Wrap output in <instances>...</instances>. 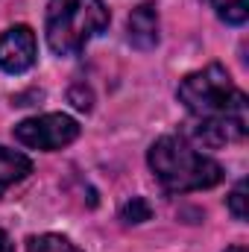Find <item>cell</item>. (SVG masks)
Instances as JSON below:
<instances>
[{"label":"cell","instance_id":"obj_1","mask_svg":"<svg viewBox=\"0 0 249 252\" xmlns=\"http://www.w3.org/2000/svg\"><path fill=\"white\" fill-rule=\"evenodd\" d=\"M176 94L190 112V135L196 141L220 147L247 138V94L232 85V76L223 64H208L196 73H187Z\"/></svg>","mask_w":249,"mask_h":252},{"label":"cell","instance_id":"obj_2","mask_svg":"<svg viewBox=\"0 0 249 252\" xmlns=\"http://www.w3.org/2000/svg\"><path fill=\"white\" fill-rule=\"evenodd\" d=\"M150 170L170 193L214 188L223 179V167L182 135H164L150 147Z\"/></svg>","mask_w":249,"mask_h":252},{"label":"cell","instance_id":"obj_3","mask_svg":"<svg viewBox=\"0 0 249 252\" xmlns=\"http://www.w3.org/2000/svg\"><path fill=\"white\" fill-rule=\"evenodd\" d=\"M109 27L103 0H50L47 6V44L56 56L79 53L94 35Z\"/></svg>","mask_w":249,"mask_h":252},{"label":"cell","instance_id":"obj_4","mask_svg":"<svg viewBox=\"0 0 249 252\" xmlns=\"http://www.w3.org/2000/svg\"><path fill=\"white\" fill-rule=\"evenodd\" d=\"M79 124L67 115H41L15 126V138L30 150H62L76 141Z\"/></svg>","mask_w":249,"mask_h":252},{"label":"cell","instance_id":"obj_5","mask_svg":"<svg viewBox=\"0 0 249 252\" xmlns=\"http://www.w3.org/2000/svg\"><path fill=\"white\" fill-rule=\"evenodd\" d=\"M35 62V32L24 24L9 27L0 35V67L6 73H24Z\"/></svg>","mask_w":249,"mask_h":252},{"label":"cell","instance_id":"obj_6","mask_svg":"<svg viewBox=\"0 0 249 252\" xmlns=\"http://www.w3.org/2000/svg\"><path fill=\"white\" fill-rule=\"evenodd\" d=\"M129 41L138 50H153L158 44V12L153 3H141L129 15Z\"/></svg>","mask_w":249,"mask_h":252},{"label":"cell","instance_id":"obj_7","mask_svg":"<svg viewBox=\"0 0 249 252\" xmlns=\"http://www.w3.org/2000/svg\"><path fill=\"white\" fill-rule=\"evenodd\" d=\"M30 173H32V161L24 153H15V150L0 147V196L12 188L15 182L27 179Z\"/></svg>","mask_w":249,"mask_h":252},{"label":"cell","instance_id":"obj_8","mask_svg":"<svg viewBox=\"0 0 249 252\" xmlns=\"http://www.w3.org/2000/svg\"><path fill=\"white\" fill-rule=\"evenodd\" d=\"M226 24H244L249 18V0H211Z\"/></svg>","mask_w":249,"mask_h":252},{"label":"cell","instance_id":"obj_9","mask_svg":"<svg viewBox=\"0 0 249 252\" xmlns=\"http://www.w3.org/2000/svg\"><path fill=\"white\" fill-rule=\"evenodd\" d=\"M27 252H82V250L73 247L62 235H41V238H32L30 241Z\"/></svg>","mask_w":249,"mask_h":252},{"label":"cell","instance_id":"obj_10","mask_svg":"<svg viewBox=\"0 0 249 252\" xmlns=\"http://www.w3.org/2000/svg\"><path fill=\"white\" fill-rule=\"evenodd\" d=\"M150 214L153 211H150V205L141 196H132L124 208H121V217H124L126 223H144V220H150Z\"/></svg>","mask_w":249,"mask_h":252},{"label":"cell","instance_id":"obj_11","mask_svg":"<svg viewBox=\"0 0 249 252\" xmlns=\"http://www.w3.org/2000/svg\"><path fill=\"white\" fill-rule=\"evenodd\" d=\"M229 211L235 214V220H247V179H241L232 196H229Z\"/></svg>","mask_w":249,"mask_h":252},{"label":"cell","instance_id":"obj_12","mask_svg":"<svg viewBox=\"0 0 249 252\" xmlns=\"http://www.w3.org/2000/svg\"><path fill=\"white\" fill-rule=\"evenodd\" d=\"M0 252H12V244H9L6 232H0Z\"/></svg>","mask_w":249,"mask_h":252},{"label":"cell","instance_id":"obj_13","mask_svg":"<svg viewBox=\"0 0 249 252\" xmlns=\"http://www.w3.org/2000/svg\"><path fill=\"white\" fill-rule=\"evenodd\" d=\"M226 252H247V250H244V247H229Z\"/></svg>","mask_w":249,"mask_h":252}]
</instances>
